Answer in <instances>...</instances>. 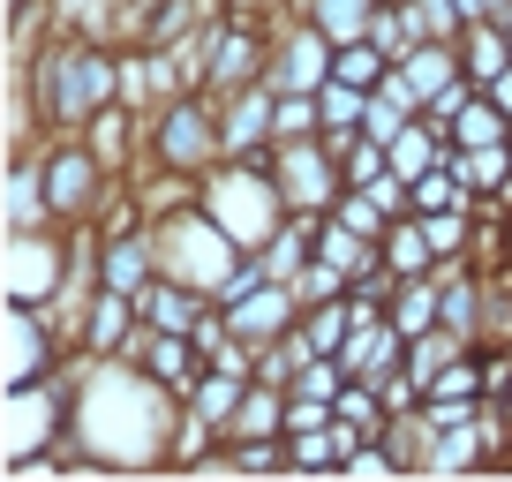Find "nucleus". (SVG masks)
I'll return each mask as SVG.
<instances>
[{"label":"nucleus","mask_w":512,"mask_h":482,"mask_svg":"<svg viewBox=\"0 0 512 482\" xmlns=\"http://www.w3.org/2000/svg\"><path fill=\"white\" fill-rule=\"evenodd\" d=\"M106 98H121V46L106 31H76L61 23L53 38H38L23 53V113H31V136H83Z\"/></svg>","instance_id":"obj_1"},{"label":"nucleus","mask_w":512,"mask_h":482,"mask_svg":"<svg viewBox=\"0 0 512 482\" xmlns=\"http://www.w3.org/2000/svg\"><path fill=\"white\" fill-rule=\"evenodd\" d=\"M219 159H226V136H219V98H211V91H174V98H159V106H151L144 174L204 181Z\"/></svg>","instance_id":"obj_2"},{"label":"nucleus","mask_w":512,"mask_h":482,"mask_svg":"<svg viewBox=\"0 0 512 482\" xmlns=\"http://www.w3.org/2000/svg\"><path fill=\"white\" fill-rule=\"evenodd\" d=\"M196 196H204V211L234 234V249H264V241L279 234V219H287V196H279L264 151H256V159H219Z\"/></svg>","instance_id":"obj_3"},{"label":"nucleus","mask_w":512,"mask_h":482,"mask_svg":"<svg viewBox=\"0 0 512 482\" xmlns=\"http://www.w3.org/2000/svg\"><path fill=\"white\" fill-rule=\"evenodd\" d=\"M151 234H159V272H174V279H189V287H219L226 272H234L249 249H234V234H226L219 219L204 211V196H189V204H174V211H159L151 219Z\"/></svg>","instance_id":"obj_4"},{"label":"nucleus","mask_w":512,"mask_h":482,"mask_svg":"<svg viewBox=\"0 0 512 482\" xmlns=\"http://www.w3.org/2000/svg\"><path fill=\"white\" fill-rule=\"evenodd\" d=\"M38 166H46V204H53V226H91V219H106V204L121 196V174H113V166L98 159L83 136H46Z\"/></svg>","instance_id":"obj_5"},{"label":"nucleus","mask_w":512,"mask_h":482,"mask_svg":"<svg viewBox=\"0 0 512 482\" xmlns=\"http://www.w3.org/2000/svg\"><path fill=\"white\" fill-rule=\"evenodd\" d=\"M264 166H272V181H279V196H287V211H309V219H324V211L339 204V189H347L332 136H279V144L264 151Z\"/></svg>","instance_id":"obj_6"},{"label":"nucleus","mask_w":512,"mask_h":482,"mask_svg":"<svg viewBox=\"0 0 512 482\" xmlns=\"http://www.w3.org/2000/svg\"><path fill=\"white\" fill-rule=\"evenodd\" d=\"M0 377H8V392H23V385H46L53 370L68 362V339L53 332V317L38 302H0Z\"/></svg>","instance_id":"obj_7"},{"label":"nucleus","mask_w":512,"mask_h":482,"mask_svg":"<svg viewBox=\"0 0 512 482\" xmlns=\"http://www.w3.org/2000/svg\"><path fill=\"white\" fill-rule=\"evenodd\" d=\"M264 83H272V91H324V83H332V38H324L302 8L272 31V68H264Z\"/></svg>","instance_id":"obj_8"},{"label":"nucleus","mask_w":512,"mask_h":482,"mask_svg":"<svg viewBox=\"0 0 512 482\" xmlns=\"http://www.w3.org/2000/svg\"><path fill=\"white\" fill-rule=\"evenodd\" d=\"M68 279V226H38V234H8V302H53Z\"/></svg>","instance_id":"obj_9"},{"label":"nucleus","mask_w":512,"mask_h":482,"mask_svg":"<svg viewBox=\"0 0 512 482\" xmlns=\"http://www.w3.org/2000/svg\"><path fill=\"white\" fill-rule=\"evenodd\" d=\"M121 354H128V362H136L144 377H159L174 400H189L196 377H204V354H196V339H189V332H159L151 317H136V332H128V347H121Z\"/></svg>","instance_id":"obj_10"},{"label":"nucleus","mask_w":512,"mask_h":482,"mask_svg":"<svg viewBox=\"0 0 512 482\" xmlns=\"http://www.w3.org/2000/svg\"><path fill=\"white\" fill-rule=\"evenodd\" d=\"M219 98V91H211ZM272 121H279V91L272 83H241V91L219 98V136H226V159H256L272 151Z\"/></svg>","instance_id":"obj_11"},{"label":"nucleus","mask_w":512,"mask_h":482,"mask_svg":"<svg viewBox=\"0 0 512 482\" xmlns=\"http://www.w3.org/2000/svg\"><path fill=\"white\" fill-rule=\"evenodd\" d=\"M226 324H234V339H249V347H272V339H287L294 324H302V294H294L287 279H264L256 294L226 302Z\"/></svg>","instance_id":"obj_12"},{"label":"nucleus","mask_w":512,"mask_h":482,"mask_svg":"<svg viewBox=\"0 0 512 482\" xmlns=\"http://www.w3.org/2000/svg\"><path fill=\"white\" fill-rule=\"evenodd\" d=\"M339 370L347 377H369V385H384L392 370H407V332L392 317H354V332H347V347H339Z\"/></svg>","instance_id":"obj_13"},{"label":"nucleus","mask_w":512,"mask_h":482,"mask_svg":"<svg viewBox=\"0 0 512 482\" xmlns=\"http://www.w3.org/2000/svg\"><path fill=\"white\" fill-rule=\"evenodd\" d=\"M136 317H144V302H136V294L98 287L91 309H83V324H76V354H83V362H113V354L128 347V332H136Z\"/></svg>","instance_id":"obj_14"},{"label":"nucleus","mask_w":512,"mask_h":482,"mask_svg":"<svg viewBox=\"0 0 512 482\" xmlns=\"http://www.w3.org/2000/svg\"><path fill=\"white\" fill-rule=\"evenodd\" d=\"M0 219H8V234H38V226H53L46 166L23 159V151H8V174H0Z\"/></svg>","instance_id":"obj_15"},{"label":"nucleus","mask_w":512,"mask_h":482,"mask_svg":"<svg viewBox=\"0 0 512 482\" xmlns=\"http://www.w3.org/2000/svg\"><path fill=\"white\" fill-rule=\"evenodd\" d=\"M136 302H144V317L159 324V332H196V317L211 309V294L189 287V279H174V272H159L144 294H136Z\"/></svg>","instance_id":"obj_16"},{"label":"nucleus","mask_w":512,"mask_h":482,"mask_svg":"<svg viewBox=\"0 0 512 482\" xmlns=\"http://www.w3.org/2000/svg\"><path fill=\"white\" fill-rule=\"evenodd\" d=\"M249 385H256V377H234V370H204V377H196V392L181 400V415H189V422H204L211 437H226V422L241 415V392H249Z\"/></svg>","instance_id":"obj_17"},{"label":"nucleus","mask_w":512,"mask_h":482,"mask_svg":"<svg viewBox=\"0 0 512 482\" xmlns=\"http://www.w3.org/2000/svg\"><path fill=\"white\" fill-rule=\"evenodd\" d=\"M384 317L400 324L407 339L437 332V324H445V279H437V272H422V279H400V287H392V302H384Z\"/></svg>","instance_id":"obj_18"},{"label":"nucleus","mask_w":512,"mask_h":482,"mask_svg":"<svg viewBox=\"0 0 512 482\" xmlns=\"http://www.w3.org/2000/svg\"><path fill=\"white\" fill-rule=\"evenodd\" d=\"M347 445L354 437L339 430V415L317 422V430H287V467L294 475H339V467H347Z\"/></svg>","instance_id":"obj_19"},{"label":"nucleus","mask_w":512,"mask_h":482,"mask_svg":"<svg viewBox=\"0 0 512 482\" xmlns=\"http://www.w3.org/2000/svg\"><path fill=\"white\" fill-rule=\"evenodd\" d=\"M384 264L400 279H422V272H437V249H430V234H422V211H400V219L384 226Z\"/></svg>","instance_id":"obj_20"},{"label":"nucleus","mask_w":512,"mask_h":482,"mask_svg":"<svg viewBox=\"0 0 512 482\" xmlns=\"http://www.w3.org/2000/svg\"><path fill=\"white\" fill-rule=\"evenodd\" d=\"M226 437H287V385H264V377H256V385L241 392V415L226 422Z\"/></svg>","instance_id":"obj_21"},{"label":"nucleus","mask_w":512,"mask_h":482,"mask_svg":"<svg viewBox=\"0 0 512 482\" xmlns=\"http://www.w3.org/2000/svg\"><path fill=\"white\" fill-rule=\"evenodd\" d=\"M505 68H512L505 23H467V31H460V76L467 83H490V76H505Z\"/></svg>","instance_id":"obj_22"},{"label":"nucleus","mask_w":512,"mask_h":482,"mask_svg":"<svg viewBox=\"0 0 512 482\" xmlns=\"http://www.w3.org/2000/svg\"><path fill=\"white\" fill-rule=\"evenodd\" d=\"M309 257H317V219H309V211H287V219H279V234L264 241V272H272V279H294Z\"/></svg>","instance_id":"obj_23"},{"label":"nucleus","mask_w":512,"mask_h":482,"mask_svg":"<svg viewBox=\"0 0 512 482\" xmlns=\"http://www.w3.org/2000/svg\"><path fill=\"white\" fill-rule=\"evenodd\" d=\"M332 415H339V430H347V437H384L392 407H384V392L369 385V377H347V385H339V400H332Z\"/></svg>","instance_id":"obj_24"},{"label":"nucleus","mask_w":512,"mask_h":482,"mask_svg":"<svg viewBox=\"0 0 512 482\" xmlns=\"http://www.w3.org/2000/svg\"><path fill=\"white\" fill-rule=\"evenodd\" d=\"M294 8H302L332 46H347V38H369V16H377L384 0H294Z\"/></svg>","instance_id":"obj_25"},{"label":"nucleus","mask_w":512,"mask_h":482,"mask_svg":"<svg viewBox=\"0 0 512 482\" xmlns=\"http://www.w3.org/2000/svg\"><path fill=\"white\" fill-rule=\"evenodd\" d=\"M505 136H512V113L497 106L490 91H475V98H467V106H460V121H452V144H460V151H482V144H505Z\"/></svg>","instance_id":"obj_26"},{"label":"nucleus","mask_w":512,"mask_h":482,"mask_svg":"<svg viewBox=\"0 0 512 482\" xmlns=\"http://www.w3.org/2000/svg\"><path fill=\"white\" fill-rule=\"evenodd\" d=\"M475 219L482 211H422V234H430V249H437V272L460 264V257H475Z\"/></svg>","instance_id":"obj_27"},{"label":"nucleus","mask_w":512,"mask_h":482,"mask_svg":"<svg viewBox=\"0 0 512 482\" xmlns=\"http://www.w3.org/2000/svg\"><path fill=\"white\" fill-rule=\"evenodd\" d=\"M347 332H354V302L339 294V302H317V309H302V339L317 354H339L347 347Z\"/></svg>","instance_id":"obj_28"},{"label":"nucleus","mask_w":512,"mask_h":482,"mask_svg":"<svg viewBox=\"0 0 512 482\" xmlns=\"http://www.w3.org/2000/svg\"><path fill=\"white\" fill-rule=\"evenodd\" d=\"M219 467H234V475H272V467H287V437H226Z\"/></svg>","instance_id":"obj_29"},{"label":"nucleus","mask_w":512,"mask_h":482,"mask_svg":"<svg viewBox=\"0 0 512 482\" xmlns=\"http://www.w3.org/2000/svg\"><path fill=\"white\" fill-rule=\"evenodd\" d=\"M317 106H324V136H354L369 121V91H354V83H339V76L317 91Z\"/></svg>","instance_id":"obj_30"},{"label":"nucleus","mask_w":512,"mask_h":482,"mask_svg":"<svg viewBox=\"0 0 512 482\" xmlns=\"http://www.w3.org/2000/svg\"><path fill=\"white\" fill-rule=\"evenodd\" d=\"M287 287L302 294V309H317V302H339V294L354 287V272H347V264H332V257H309L302 272L287 279Z\"/></svg>","instance_id":"obj_31"},{"label":"nucleus","mask_w":512,"mask_h":482,"mask_svg":"<svg viewBox=\"0 0 512 482\" xmlns=\"http://www.w3.org/2000/svg\"><path fill=\"white\" fill-rule=\"evenodd\" d=\"M384 68H392V61H384L369 38H347V46H332V76H339V83H354V91H377Z\"/></svg>","instance_id":"obj_32"},{"label":"nucleus","mask_w":512,"mask_h":482,"mask_svg":"<svg viewBox=\"0 0 512 482\" xmlns=\"http://www.w3.org/2000/svg\"><path fill=\"white\" fill-rule=\"evenodd\" d=\"M317 257H332V264H347V272H362V264L377 257V241L354 234V226H339V219H317Z\"/></svg>","instance_id":"obj_33"},{"label":"nucleus","mask_w":512,"mask_h":482,"mask_svg":"<svg viewBox=\"0 0 512 482\" xmlns=\"http://www.w3.org/2000/svg\"><path fill=\"white\" fill-rule=\"evenodd\" d=\"M324 219H339V226H354V234H369V241H384V226H392V211L377 204L369 189H339V204L324 211Z\"/></svg>","instance_id":"obj_34"},{"label":"nucleus","mask_w":512,"mask_h":482,"mask_svg":"<svg viewBox=\"0 0 512 482\" xmlns=\"http://www.w3.org/2000/svg\"><path fill=\"white\" fill-rule=\"evenodd\" d=\"M279 136H324V106H317V91H279L272 144H279Z\"/></svg>","instance_id":"obj_35"},{"label":"nucleus","mask_w":512,"mask_h":482,"mask_svg":"<svg viewBox=\"0 0 512 482\" xmlns=\"http://www.w3.org/2000/svg\"><path fill=\"white\" fill-rule=\"evenodd\" d=\"M407 16H415V31L422 38H445V46H460V8H452V0H407Z\"/></svg>","instance_id":"obj_36"},{"label":"nucleus","mask_w":512,"mask_h":482,"mask_svg":"<svg viewBox=\"0 0 512 482\" xmlns=\"http://www.w3.org/2000/svg\"><path fill=\"white\" fill-rule=\"evenodd\" d=\"M407 121H415V113H407V106H392V98H384V91H369V121H362V136H377V144H392V136H400Z\"/></svg>","instance_id":"obj_37"},{"label":"nucleus","mask_w":512,"mask_h":482,"mask_svg":"<svg viewBox=\"0 0 512 482\" xmlns=\"http://www.w3.org/2000/svg\"><path fill=\"white\" fill-rule=\"evenodd\" d=\"M482 91H490V98H497V106H505V113H512V68H505V76H490V83H482Z\"/></svg>","instance_id":"obj_38"},{"label":"nucleus","mask_w":512,"mask_h":482,"mask_svg":"<svg viewBox=\"0 0 512 482\" xmlns=\"http://www.w3.org/2000/svg\"><path fill=\"white\" fill-rule=\"evenodd\" d=\"M460 8V23H490V0H452Z\"/></svg>","instance_id":"obj_39"},{"label":"nucleus","mask_w":512,"mask_h":482,"mask_svg":"<svg viewBox=\"0 0 512 482\" xmlns=\"http://www.w3.org/2000/svg\"><path fill=\"white\" fill-rule=\"evenodd\" d=\"M505 38H512V31H505Z\"/></svg>","instance_id":"obj_40"}]
</instances>
